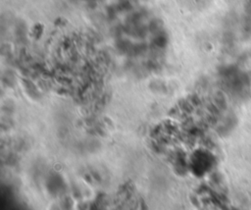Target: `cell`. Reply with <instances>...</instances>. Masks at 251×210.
I'll list each match as a JSON object with an SVG mask.
<instances>
[{"label":"cell","instance_id":"1","mask_svg":"<svg viewBox=\"0 0 251 210\" xmlns=\"http://www.w3.org/2000/svg\"><path fill=\"white\" fill-rule=\"evenodd\" d=\"M24 84H25V88L27 89V92L29 93L31 97H35V96H38V92H37V89L35 87V85L32 84V82H29L28 80H24Z\"/></svg>","mask_w":251,"mask_h":210}]
</instances>
